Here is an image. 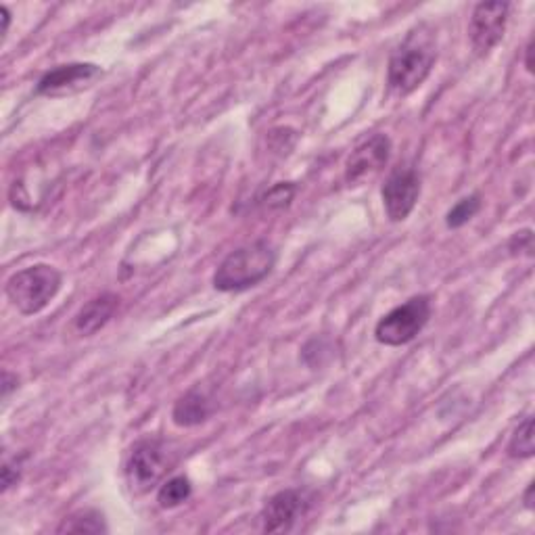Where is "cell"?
<instances>
[{"mask_svg":"<svg viewBox=\"0 0 535 535\" xmlns=\"http://www.w3.org/2000/svg\"><path fill=\"white\" fill-rule=\"evenodd\" d=\"M535 454L533 444V416H527L525 421L515 429L513 437L508 444V456L510 458H531Z\"/></svg>","mask_w":535,"mask_h":535,"instance_id":"obj_15","label":"cell"},{"mask_svg":"<svg viewBox=\"0 0 535 535\" xmlns=\"http://www.w3.org/2000/svg\"><path fill=\"white\" fill-rule=\"evenodd\" d=\"M481 209V195L473 193L471 197L460 199L446 216V226L448 228H462L464 224H469Z\"/></svg>","mask_w":535,"mask_h":535,"instance_id":"obj_16","label":"cell"},{"mask_svg":"<svg viewBox=\"0 0 535 535\" xmlns=\"http://www.w3.org/2000/svg\"><path fill=\"white\" fill-rule=\"evenodd\" d=\"M437 59V36L421 23L408 32L404 42L393 51L387 69V84L393 95L408 97L429 78Z\"/></svg>","mask_w":535,"mask_h":535,"instance_id":"obj_1","label":"cell"},{"mask_svg":"<svg viewBox=\"0 0 535 535\" xmlns=\"http://www.w3.org/2000/svg\"><path fill=\"white\" fill-rule=\"evenodd\" d=\"M391 141L387 134H375L358 145L345 161V180L358 186L370 178H375L389 161Z\"/></svg>","mask_w":535,"mask_h":535,"instance_id":"obj_8","label":"cell"},{"mask_svg":"<svg viewBox=\"0 0 535 535\" xmlns=\"http://www.w3.org/2000/svg\"><path fill=\"white\" fill-rule=\"evenodd\" d=\"M13 385H17V377H11L9 372H5V375H3V398L5 400L9 398V393H11Z\"/></svg>","mask_w":535,"mask_h":535,"instance_id":"obj_19","label":"cell"},{"mask_svg":"<svg viewBox=\"0 0 535 535\" xmlns=\"http://www.w3.org/2000/svg\"><path fill=\"white\" fill-rule=\"evenodd\" d=\"M431 318V299L427 295L410 297L406 304L393 308L375 327V337L381 345L400 347L421 335Z\"/></svg>","mask_w":535,"mask_h":535,"instance_id":"obj_4","label":"cell"},{"mask_svg":"<svg viewBox=\"0 0 535 535\" xmlns=\"http://www.w3.org/2000/svg\"><path fill=\"white\" fill-rule=\"evenodd\" d=\"M63 285V276L49 264H36L15 272L5 287L11 304L23 316L42 312L57 297Z\"/></svg>","mask_w":535,"mask_h":535,"instance_id":"obj_3","label":"cell"},{"mask_svg":"<svg viewBox=\"0 0 535 535\" xmlns=\"http://www.w3.org/2000/svg\"><path fill=\"white\" fill-rule=\"evenodd\" d=\"M295 193H297V186L293 182H281V184L272 186V189L266 193L264 203L270 209H283L293 201Z\"/></svg>","mask_w":535,"mask_h":535,"instance_id":"obj_17","label":"cell"},{"mask_svg":"<svg viewBox=\"0 0 535 535\" xmlns=\"http://www.w3.org/2000/svg\"><path fill=\"white\" fill-rule=\"evenodd\" d=\"M101 76V67L95 63H69L46 72L38 82V95H61L65 90L86 86Z\"/></svg>","mask_w":535,"mask_h":535,"instance_id":"obj_10","label":"cell"},{"mask_svg":"<svg viewBox=\"0 0 535 535\" xmlns=\"http://www.w3.org/2000/svg\"><path fill=\"white\" fill-rule=\"evenodd\" d=\"M525 506L531 510L533 508V483H529L527 492H525Z\"/></svg>","mask_w":535,"mask_h":535,"instance_id":"obj_21","label":"cell"},{"mask_svg":"<svg viewBox=\"0 0 535 535\" xmlns=\"http://www.w3.org/2000/svg\"><path fill=\"white\" fill-rule=\"evenodd\" d=\"M276 266V251L268 241H255L228 253L214 272V287L222 293H239L260 285Z\"/></svg>","mask_w":535,"mask_h":535,"instance_id":"obj_2","label":"cell"},{"mask_svg":"<svg viewBox=\"0 0 535 535\" xmlns=\"http://www.w3.org/2000/svg\"><path fill=\"white\" fill-rule=\"evenodd\" d=\"M172 467V458L164 441L141 439L128 454L126 479L136 494H145L155 487Z\"/></svg>","mask_w":535,"mask_h":535,"instance_id":"obj_5","label":"cell"},{"mask_svg":"<svg viewBox=\"0 0 535 535\" xmlns=\"http://www.w3.org/2000/svg\"><path fill=\"white\" fill-rule=\"evenodd\" d=\"M525 67H527L529 74H533V40H529L527 49H525Z\"/></svg>","mask_w":535,"mask_h":535,"instance_id":"obj_20","label":"cell"},{"mask_svg":"<svg viewBox=\"0 0 535 535\" xmlns=\"http://www.w3.org/2000/svg\"><path fill=\"white\" fill-rule=\"evenodd\" d=\"M118 306H120V297L113 295V293H103L95 299H90L74 318L76 333L82 337L95 335L111 320V316L115 314V310H118Z\"/></svg>","mask_w":535,"mask_h":535,"instance_id":"obj_11","label":"cell"},{"mask_svg":"<svg viewBox=\"0 0 535 535\" xmlns=\"http://www.w3.org/2000/svg\"><path fill=\"white\" fill-rule=\"evenodd\" d=\"M508 11V3H481L475 7L469 23V36L477 57L490 55L500 44L506 32Z\"/></svg>","mask_w":535,"mask_h":535,"instance_id":"obj_6","label":"cell"},{"mask_svg":"<svg viewBox=\"0 0 535 535\" xmlns=\"http://www.w3.org/2000/svg\"><path fill=\"white\" fill-rule=\"evenodd\" d=\"M383 205L391 222H404L414 212L421 197V178L412 168H400L389 174L383 184Z\"/></svg>","mask_w":535,"mask_h":535,"instance_id":"obj_7","label":"cell"},{"mask_svg":"<svg viewBox=\"0 0 535 535\" xmlns=\"http://www.w3.org/2000/svg\"><path fill=\"white\" fill-rule=\"evenodd\" d=\"M531 241H533V237H531V230H521V232H517V235L513 237V241H510V249H513V251H527V253H531Z\"/></svg>","mask_w":535,"mask_h":535,"instance_id":"obj_18","label":"cell"},{"mask_svg":"<svg viewBox=\"0 0 535 535\" xmlns=\"http://www.w3.org/2000/svg\"><path fill=\"white\" fill-rule=\"evenodd\" d=\"M191 494H193L191 479L184 477V475H178V477L168 479L164 485L159 487L157 502L161 508H176V506L189 500Z\"/></svg>","mask_w":535,"mask_h":535,"instance_id":"obj_14","label":"cell"},{"mask_svg":"<svg viewBox=\"0 0 535 535\" xmlns=\"http://www.w3.org/2000/svg\"><path fill=\"white\" fill-rule=\"evenodd\" d=\"M59 533H107V525L99 510H78V513L69 515L57 529Z\"/></svg>","mask_w":535,"mask_h":535,"instance_id":"obj_13","label":"cell"},{"mask_svg":"<svg viewBox=\"0 0 535 535\" xmlns=\"http://www.w3.org/2000/svg\"><path fill=\"white\" fill-rule=\"evenodd\" d=\"M310 500L301 490H283L274 494L260 513L262 531L266 533H285L308 513Z\"/></svg>","mask_w":535,"mask_h":535,"instance_id":"obj_9","label":"cell"},{"mask_svg":"<svg viewBox=\"0 0 535 535\" xmlns=\"http://www.w3.org/2000/svg\"><path fill=\"white\" fill-rule=\"evenodd\" d=\"M209 414H212V404L205 393L193 389L189 393H184L182 398L172 408V421L178 427H197L205 423Z\"/></svg>","mask_w":535,"mask_h":535,"instance_id":"obj_12","label":"cell"}]
</instances>
